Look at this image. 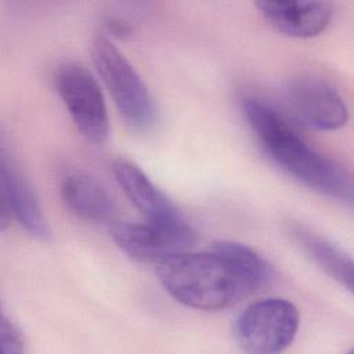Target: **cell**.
Returning a JSON list of instances; mask_svg holds the SVG:
<instances>
[{
  "mask_svg": "<svg viewBox=\"0 0 354 354\" xmlns=\"http://www.w3.org/2000/svg\"><path fill=\"white\" fill-rule=\"evenodd\" d=\"M64 206L76 217L108 223L116 217V203L105 185L86 173H71L61 183Z\"/></svg>",
  "mask_w": 354,
  "mask_h": 354,
  "instance_id": "8fae6325",
  "label": "cell"
},
{
  "mask_svg": "<svg viewBox=\"0 0 354 354\" xmlns=\"http://www.w3.org/2000/svg\"><path fill=\"white\" fill-rule=\"evenodd\" d=\"M112 169L124 195L149 221L184 220L178 209L138 166L126 159H116Z\"/></svg>",
  "mask_w": 354,
  "mask_h": 354,
  "instance_id": "30bf717a",
  "label": "cell"
},
{
  "mask_svg": "<svg viewBox=\"0 0 354 354\" xmlns=\"http://www.w3.org/2000/svg\"><path fill=\"white\" fill-rule=\"evenodd\" d=\"M111 235L130 257L159 264L188 252L195 242V232L184 220L116 223Z\"/></svg>",
  "mask_w": 354,
  "mask_h": 354,
  "instance_id": "8992f818",
  "label": "cell"
},
{
  "mask_svg": "<svg viewBox=\"0 0 354 354\" xmlns=\"http://www.w3.org/2000/svg\"><path fill=\"white\" fill-rule=\"evenodd\" d=\"M285 98L295 115L317 130H337L347 123L348 109L339 91L326 80L304 75L292 79Z\"/></svg>",
  "mask_w": 354,
  "mask_h": 354,
  "instance_id": "52a82bcc",
  "label": "cell"
},
{
  "mask_svg": "<svg viewBox=\"0 0 354 354\" xmlns=\"http://www.w3.org/2000/svg\"><path fill=\"white\" fill-rule=\"evenodd\" d=\"M158 275L165 289L181 304L203 311L230 307L249 290L217 252H184L159 264Z\"/></svg>",
  "mask_w": 354,
  "mask_h": 354,
  "instance_id": "7a4b0ae2",
  "label": "cell"
},
{
  "mask_svg": "<svg viewBox=\"0 0 354 354\" xmlns=\"http://www.w3.org/2000/svg\"><path fill=\"white\" fill-rule=\"evenodd\" d=\"M1 351L4 354H19L25 351V340L19 328L6 314L1 315L0 325Z\"/></svg>",
  "mask_w": 354,
  "mask_h": 354,
  "instance_id": "5bb4252c",
  "label": "cell"
},
{
  "mask_svg": "<svg viewBox=\"0 0 354 354\" xmlns=\"http://www.w3.org/2000/svg\"><path fill=\"white\" fill-rule=\"evenodd\" d=\"M91 54L94 65L124 122L137 131L152 129L158 116L153 98L129 59L102 36L94 40Z\"/></svg>",
  "mask_w": 354,
  "mask_h": 354,
  "instance_id": "3957f363",
  "label": "cell"
},
{
  "mask_svg": "<svg viewBox=\"0 0 354 354\" xmlns=\"http://www.w3.org/2000/svg\"><path fill=\"white\" fill-rule=\"evenodd\" d=\"M57 91L75 126L90 141L101 144L108 138L109 120L98 83L80 64L66 62L55 75Z\"/></svg>",
  "mask_w": 354,
  "mask_h": 354,
  "instance_id": "5b68a950",
  "label": "cell"
},
{
  "mask_svg": "<svg viewBox=\"0 0 354 354\" xmlns=\"http://www.w3.org/2000/svg\"><path fill=\"white\" fill-rule=\"evenodd\" d=\"M108 29L111 33L116 35V36H124L126 33H129V25L122 21V19H118V18H112L109 22H108Z\"/></svg>",
  "mask_w": 354,
  "mask_h": 354,
  "instance_id": "9a60e30c",
  "label": "cell"
},
{
  "mask_svg": "<svg viewBox=\"0 0 354 354\" xmlns=\"http://www.w3.org/2000/svg\"><path fill=\"white\" fill-rule=\"evenodd\" d=\"M293 234L300 246L325 274L348 292H353V260L348 254L325 238L306 228L296 227Z\"/></svg>",
  "mask_w": 354,
  "mask_h": 354,
  "instance_id": "7c38bea8",
  "label": "cell"
},
{
  "mask_svg": "<svg viewBox=\"0 0 354 354\" xmlns=\"http://www.w3.org/2000/svg\"><path fill=\"white\" fill-rule=\"evenodd\" d=\"M0 181L3 213H8L28 234L32 236L47 241L50 230L43 216L39 199L29 184L22 176L12 159L8 158L4 147L0 155Z\"/></svg>",
  "mask_w": 354,
  "mask_h": 354,
  "instance_id": "ba28073f",
  "label": "cell"
},
{
  "mask_svg": "<svg viewBox=\"0 0 354 354\" xmlns=\"http://www.w3.org/2000/svg\"><path fill=\"white\" fill-rule=\"evenodd\" d=\"M263 17L278 32L297 39H308L325 30L332 17L326 1H257Z\"/></svg>",
  "mask_w": 354,
  "mask_h": 354,
  "instance_id": "9c48e42d",
  "label": "cell"
},
{
  "mask_svg": "<svg viewBox=\"0 0 354 354\" xmlns=\"http://www.w3.org/2000/svg\"><path fill=\"white\" fill-rule=\"evenodd\" d=\"M296 306L281 297L249 304L236 318L234 333L238 346L252 354L281 353L293 342L299 329Z\"/></svg>",
  "mask_w": 354,
  "mask_h": 354,
  "instance_id": "277c9868",
  "label": "cell"
},
{
  "mask_svg": "<svg viewBox=\"0 0 354 354\" xmlns=\"http://www.w3.org/2000/svg\"><path fill=\"white\" fill-rule=\"evenodd\" d=\"M245 118L267 155L288 174L328 196L351 201V177L336 160L313 148L274 108L249 98Z\"/></svg>",
  "mask_w": 354,
  "mask_h": 354,
  "instance_id": "6da1fadb",
  "label": "cell"
},
{
  "mask_svg": "<svg viewBox=\"0 0 354 354\" xmlns=\"http://www.w3.org/2000/svg\"><path fill=\"white\" fill-rule=\"evenodd\" d=\"M212 249L230 263L249 293L267 285L274 278L271 266L257 252L243 243L218 241L212 245Z\"/></svg>",
  "mask_w": 354,
  "mask_h": 354,
  "instance_id": "4fadbf2b",
  "label": "cell"
}]
</instances>
